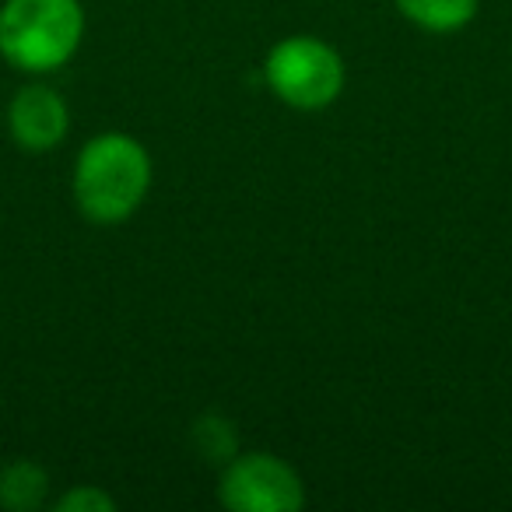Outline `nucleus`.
Returning a JSON list of instances; mask_svg holds the SVG:
<instances>
[{"mask_svg":"<svg viewBox=\"0 0 512 512\" xmlns=\"http://www.w3.org/2000/svg\"><path fill=\"white\" fill-rule=\"evenodd\" d=\"M71 130V109L64 95L50 85H25L8 102V134L29 155H46L60 148Z\"/></svg>","mask_w":512,"mask_h":512,"instance_id":"obj_5","label":"nucleus"},{"mask_svg":"<svg viewBox=\"0 0 512 512\" xmlns=\"http://www.w3.org/2000/svg\"><path fill=\"white\" fill-rule=\"evenodd\" d=\"M344 60L320 36H288L271 46L264 60V81L278 102L299 113H320L344 92Z\"/></svg>","mask_w":512,"mask_h":512,"instance_id":"obj_3","label":"nucleus"},{"mask_svg":"<svg viewBox=\"0 0 512 512\" xmlns=\"http://www.w3.org/2000/svg\"><path fill=\"white\" fill-rule=\"evenodd\" d=\"M116 498L102 491L99 484H78L67 495L57 498V512H113Z\"/></svg>","mask_w":512,"mask_h":512,"instance_id":"obj_9","label":"nucleus"},{"mask_svg":"<svg viewBox=\"0 0 512 512\" xmlns=\"http://www.w3.org/2000/svg\"><path fill=\"white\" fill-rule=\"evenodd\" d=\"M74 204L95 225H123L151 190V155L137 137L109 130L74 158Z\"/></svg>","mask_w":512,"mask_h":512,"instance_id":"obj_1","label":"nucleus"},{"mask_svg":"<svg viewBox=\"0 0 512 512\" xmlns=\"http://www.w3.org/2000/svg\"><path fill=\"white\" fill-rule=\"evenodd\" d=\"M193 439H197L200 453H204L207 460L221 463V467L235 456V432H232V421H225V418H214V414L200 418L197 425H193Z\"/></svg>","mask_w":512,"mask_h":512,"instance_id":"obj_8","label":"nucleus"},{"mask_svg":"<svg viewBox=\"0 0 512 512\" xmlns=\"http://www.w3.org/2000/svg\"><path fill=\"white\" fill-rule=\"evenodd\" d=\"M50 495V474L36 460H11L0 470V505L8 512L43 509Z\"/></svg>","mask_w":512,"mask_h":512,"instance_id":"obj_7","label":"nucleus"},{"mask_svg":"<svg viewBox=\"0 0 512 512\" xmlns=\"http://www.w3.org/2000/svg\"><path fill=\"white\" fill-rule=\"evenodd\" d=\"M218 502L232 512H299L306 505V484L281 456L235 453L221 467Z\"/></svg>","mask_w":512,"mask_h":512,"instance_id":"obj_4","label":"nucleus"},{"mask_svg":"<svg viewBox=\"0 0 512 512\" xmlns=\"http://www.w3.org/2000/svg\"><path fill=\"white\" fill-rule=\"evenodd\" d=\"M393 4L407 22L425 32H435V36L467 29L477 18V8H481V0H393Z\"/></svg>","mask_w":512,"mask_h":512,"instance_id":"obj_6","label":"nucleus"},{"mask_svg":"<svg viewBox=\"0 0 512 512\" xmlns=\"http://www.w3.org/2000/svg\"><path fill=\"white\" fill-rule=\"evenodd\" d=\"M85 39L81 0H4L0 57L25 74H53L71 64Z\"/></svg>","mask_w":512,"mask_h":512,"instance_id":"obj_2","label":"nucleus"}]
</instances>
